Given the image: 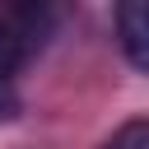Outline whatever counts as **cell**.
<instances>
[{
	"instance_id": "cell-1",
	"label": "cell",
	"mask_w": 149,
	"mask_h": 149,
	"mask_svg": "<svg viewBox=\"0 0 149 149\" xmlns=\"http://www.w3.org/2000/svg\"><path fill=\"white\" fill-rule=\"evenodd\" d=\"M51 9L42 5H14V9H0V88L19 74V65L51 37Z\"/></svg>"
},
{
	"instance_id": "cell-2",
	"label": "cell",
	"mask_w": 149,
	"mask_h": 149,
	"mask_svg": "<svg viewBox=\"0 0 149 149\" xmlns=\"http://www.w3.org/2000/svg\"><path fill=\"white\" fill-rule=\"evenodd\" d=\"M116 33H121V47H126V61L135 70H144L149 65V14H144V5H121Z\"/></svg>"
},
{
	"instance_id": "cell-3",
	"label": "cell",
	"mask_w": 149,
	"mask_h": 149,
	"mask_svg": "<svg viewBox=\"0 0 149 149\" xmlns=\"http://www.w3.org/2000/svg\"><path fill=\"white\" fill-rule=\"evenodd\" d=\"M107 149H149V121H144V116L126 121V126L107 140Z\"/></svg>"
}]
</instances>
